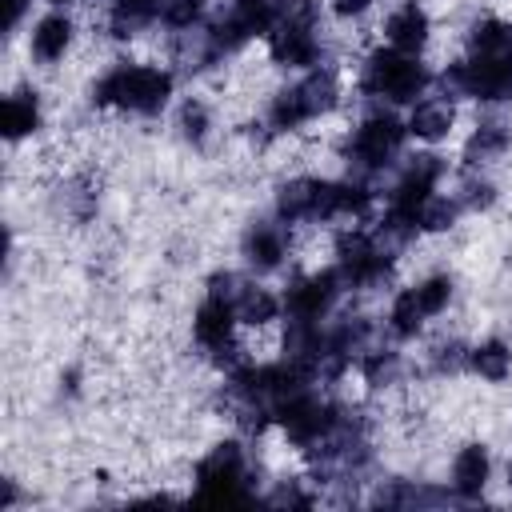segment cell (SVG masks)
Instances as JSON below:
<instances>
[{
    "label": "cell",
    "mask_w": 512,
    "mask_h": 512,
    "mask_svg": "<svg viewBox=\"0 0 512 512\" xmlns=\"http://www.w3.org/2000/svg\"><path fill=\"white\" fill-rule=\"evenodd\" d=\"M4 136L8 140H20V136H28L32 128H36V120H40V108H36V96L32 92H16V96H8L4 100Z\"/></svg>",
    "instance_id": "17"
},
{
    "label": "cell",
    "mask_w": 512,
    "mask_h": 512,
    "mask_svg": "<svg viewBox=\"0 0 512 512\" xmlns=\"http://www.w3.org/2000/svg\"><path fill=\"white\" fill-rule=\"evenodd\" d=\"M488 200H492V188H488V184H468V188H464V204L480 208V204H488Z\"/></svg>",
    "instance_id": "30"
},
{
    "label": "cell",
    "mask_w": 512,
    "mask_h": 512,
    "mask_svg": "<svg viewBox=\"0 0 512 512\" xmlns=\"http://www.w3.org/2000/svg\"><path fill=\"white\" fill-rule=\"evenodd\" d=\"M272 124L276 128H296V124H304L308 120V112H304V104H300V92L296 88H288V92H280L276 100H272Z\"/></svg>",
    "instance_id": "23"
},
{
    "label": "cell",
    "mask_w": 512,
    "mask_h": 512,
    "mask_svg": "<svg viewBox=\"0 0 512 512\" xmlns=\"http://www.w3.org/2000/svg\"><path fill=\"white\" fill-rule=\"evenodd\" d=\"M172 92V76L160 72V68H144V64H120L112 68L100 84H96V104H120V108H132V112H160L164 100Z\"/></svg>",
    "instance_id": "1"
},
{
    "label": "cell",
    "mask_w": 512,
    "mask_h": 512,
    "mask_svg": "<svg viewBox=\"0 0 512 512\" xmlns=\"http://www.w3.org/2000/svg\"><path fill=\"white\" fill-rule=\"evenodd\" d=\"M244 256H248V264L260 268V272L276 268L280 256H284V232H280L276 224H252L248 236H244Z\"/></svg>",
    "instance_id": "14"
},
{
    "label": "cell",
    "mask_w": 512,
    "mask_h": 512,
    "mask_svg": "<svg viewBox=\"0 0 512 512\" xmlns=\"http://www.w3.org/2000/svg\"><path fill=\"white\" fill-rule=\"evenodd\" d=\"M428 84V72L424 64H416L408 52H372L368 64H364V76H360V88L368 96H388L396 104H408L424 92Z\"/></svg>",
    "instance_id": "2"
},
{
    "label": "cell",
    "mask_w": 512,
    "mask_h": 512,
    "mask_svg": "<svg viewBox=\"0 0 512 512\" xmlns=\"http://www.w3.org/2000/svg\"><path fill=\"white\" fill-rule=\"evenodd\" d=\"M336 292H340V272H316L288 288L284 308L292 320H320L328 312V304L336 300Z\"/></svg>",
    "instance_id": "8"
},
{
    "label": "cell",
    "mask_w": 512,
    "mask_h": 512,
    "mask_svg": "<svg viewBox=\"0 0 512 512\" xmlns=\"http://www.w3.org/2000/svg\"><path fill=\"white\" fill-rule=\"evenodd\" d=\"M236 316H240L244 324H264V320L276 316V296H268L264 288L244 284V292H240V300H236Z\"/></svg>",
    "instance_id": "21"
},
{
    "label": "cell",
    "mask_w": 512,
    "mask_h": 512,
    "mask_svg": "<svg viewBox=\"0 0 512 512\" xmlns=\"http://www.w3.org/2000/svg\"><path fill=\"white\" fill-rule=\"evenodd\" d=\"M368 4H372V0H332V8H336L340 16H360Z\"/></svg>",
    "instance_id": "31"
},
{
    "label": "cell",
    "mask_w": 512,
    "mask_h": 512,
    "mask_svg": "<svg viewBox=\"0 0 512 512\" xmlns=\"http://www.w3.org/2000/svg\"><path fill=\"white\" fill-rule=\"evenodd\" d=\"M448 296H452V280H448V276H432V280H424V284L416 288V300H420L424 316H436V312L448 304Z\"/></svg>",
    "instance_id": "25"
},
{
    "label": "cell",
    "mask_w": 512,
    "mask_h": 512,
    "mask_svg": "<svg viewBox=\"0 0 512 512\" xmlns=\"http://www.w3.org/2000/svg\"><path fill=\"white\" fill-rule=\"evenodd\" d=\"M196 476H200V500L224 504V500H244L248 496L244 492V452H240V444H216L200 460Z\"/></svg>",
    "instance_id": "4"
},
{
    "label": "cell",
    "mask_w": 512,
    "mask_h": 512,
    "mask_svg": "<svg viewBox=\"0 0 512 512\" xmlns=\"http://www.w3.org/2000/svg\"><path fill=\"white\" fill-rule=\"evenodd\" d=\"M296 92H300V104H304L308 116L328 112V108L336 104V76H332L328 68H316L304 84H296Z\"/></svg>",
    "instance_id": "18"
},
{
    "label": "cell",
    "mask_w": 512,
    "mask_h": 512,
    "mask_svg": "<svg viewBox=\"0 0 512 512\" xmlns=\"http://www.w3.org/2000/svg\"><path fill=\"white\" fill-rule=\"evenodd\" d=\"M452 220H456V204H452V200H440V196H428V200H424V208H420V228L440 232V228H448Z\"/></svg>",
    "instance_id": "26"
},
{
    "label": "cell",
    "mask_w": 512,
    "mask_h": 512,
    "mask_svg": "<svg viewBox=\"0 0 512 512\" xmlns=\"http://www.w3.org/2000/svg\"><path fill=\"white\" fill-rule=\"evenodd\" d=\"M388 320H392V332H396V336H412V332L420 328V320H424V308H420V300H416V288L396 296V304H392Z\"/></svg>",
    "instance_id": "22"
},
{
    "label": "cell",
    "mask_w": 512,
    "mask_h": 512,
    "mask_svg": "<svg viewBox=\"0 0 512 512\" xmlns=\"http://www.w3.org/2000/svg\"><path fill=\"white\" fill-rule=\"evenodd\" d=\"M200 4H204V0H160L156 16H164V20L176 24V28H188V24L200 16Z\"/></svg>",
    "instance_id": "27"
},
{
    "label": "cell",
    "mask_w": 512,
    "mask_h": 512,
    "mask_svg": "<svg viewBox=\"0 0 512 512\" xmlns=\"http://www.w3.org/2000/svg\"><path fill=\"white\" fill-rule=\"evenodd\" d=\"M504 144H508V132H504L500 124H484V128H480V132L468 140V160H472V164H480V160L496 156Z\"/></svg>",
    "instance_id": "24"
},
{
    "label": "cell",
    "mask_w": 512,
    "mask_h": 512,
    "mask_svg": "<svg viewBox=\"0 0 512 512\" xmlns=\"http://www.w3.org/2000/svg\"><path fill=\"white\" fill-rule=\"evenodd\" d=\"M440 172H444V164H440V156H416L412 164H408V172L400 176V184H396V192H392V212H408V216H420V208H424V200L432 196V184L440 180Z\"/></svg>",
    "instance_id": "9"
},
{
    "label": "cell",
    "mask_w": 512,
    "mask_h": 512,
    "mask_svg": "<svg viewBox=\"0 0 512 512\" xmlns=\"http://www.w3.org/2000/svg\"><path fill=\"white\" fill-rule=\"evenodd\" d=\"M512 52V28L500 20H484L472 28V56H500Z\"/></svg>",
    "instance_id": "20"
},
{
    "label": "cell",
    "mask_w": 512,
    "mask_h": 512,
    "mask_svg": "<svg viewBox=\"0 0 512 512\" xmlns=\"http://www.w3.org/2000/svg\"><path fill=\"white\" fill-rule=\"evenodd\" d=\"M280 220H332V184L324 180H288L276 196Z\"/></svg>",
    "instance_id": "7"
},
{
    "label": "cell",
    "mask_w": 512,
    "mask_h": 512,
    "mask_svg": "<svg viewBox=\"0 0 512 512\" xmlns=\"http://www.w3.org/2000/svg\"><path fill=\"white\" fill-rule=\"evenodd\" d=\"M468 364H472L484 380H504L508 368H512V352H508L500 340H488V344H480V348L468 352Z\"/></svg>",
    "instance_id": "19"
},
{
    "label": "cell",
    "mask_w": 512,
    "mask_h": 512,
    "mask_svg": "<svg viewBox=\"0 0 512 512\" xmlns=\"http://www.w3.org/2000/svg\"><path fill=\"white\" fill-rule=\"evenodd\" d=\"M464 360H468V356H464L460 344H440V348H436V372H456Z\"/></svg>",
    "instance_id": "29"
},
{
    "label": "cell",
    "mask_w": 512,
    "mask_h": 512,
    "mask_svg": "<svg viewBox=\"0 0 512 512\" xmlns=\"http://www.w3.org/2000/svg\"><path fill=\"white\" fill-rule=\"evenodd\" d=\"M272 36V60L276 64H292L304 68L316 60V36H312V20H296V16H280Z\"/></svg>",
    "instance_id": "10"
},
{
    "label": "cell",
    "mask_w": 512,
    "mask_h": 512,
    "mask_svg": "<svg viewBox=\"0 0 512 512\" xmlns=\"http://www.w3.org/2000/svg\"><path fill=\"white\" fill-rule=\"evenodd\" d=\"M400 140H404V128H400L396 116H372L356 128V136L348 144V156H352L356 168H384L388 156L400 148Z\"/></svg>",
    "instance_id": "5"
},
{
    "label": "cell",
    "mask_w": 512,
    "mask_h": 512,
    "mask_svg": "<svg viewBox=\"0 0 512 512\" xmlns=\"http://www.w3.org/2000/svg\"><path fill=\"white\" fill-rule=\"evenodd\" d=\"M336 252H340V276L348 284H376L388 272L384 248L372 236H364V232H344Z\"/></svg>",
    "instance_id": "6"
},
{
    "label": "cell",
    "mask_w": 512,
    "mask_h": 512,
    "mask_svg": "<svg viewBox=\"0 0 512 512\" xmlns=\"http://www.w3.org/2000/svg\"><path fill=\"white\" fill-rule=\"evenodd\" d=\"M424 40H428V16H424V8L404 4V8H396L388 16V44L396 52H416Z\"/></svg>",
    "instance_id": "12"
},
{
    "label": "cell",
    "mask_w": 512,
    "mask_h": 512,
    "mask_svg": "<svg viewBox=\"0 0 512 512\" xmlns=\"http://www.w3.org/2000/svg\"><path fill=\"white\" fill-rule=\"evenodd\" d=\"M448 128H452V104L448 100H420L412 108L408 132H416L420 140H440Z\"/></svg>",
    "instance_id": "15"
},
{
    "label": "cell",
    "mask_w": 512,
    "mask_h": 512,
    "mask_svg": "<svg viewBox=\"0 0 512 512\" xmlns=\"http://www.w3.org/2000/svg\"><path fill=\"white\" fill-rule=\"evenodd\" d=\"M4 4H8L4 24H8V28H16V20H20V12H24V4H28V0H4Z\"/></svg>",
    "instance_id": "32"
},
{
    "label": "cell",
    "mask_w": 512,
    "mask_h": 512,
    "mask_svg": "<svg viewBox=\"0 0 512 512\" xmlns=\"http://www.w3.org/2000/svg\"><path fill=\"white\" fill-rule=\"evenodd\" d=\"M484 480H488V452H484V444L460 448L456 460H452V488L460 496H480Z\"/></svg>",
    "instance_id": "13"
},
{
    "label": "cell",
    "mask_w": 512,
    "mask_h": 512,
    "mask_svg": "<svg viewBox=\"0 0 512 512\" xmlns=\"http://www.w3.org/2000/svg\"><path fill=\"white\" fill-rule=\"evenodd\" d=\"M508 480H512V464H508Z\"/></svg>",
    "instance_id": "33"
},
{
    "label": "cell",
    "mask_w": 512,
    "mask_h": 512,
    "mask_svg": "<svg viewBox=\"0 0 512 512\" xmlns=\"http://www.w3.org/2000/svg\"><path fill=\"white\" fill-rule=\"evenodd\" d=\"M280 8H284V0H236V4L208 28V36H212V44H216L220 52H232V48H240L248 36L272 32L276 20H280Z\"/></svg>",
    "instance_id": "3"
},
{
    "label": "cell",
    "mask_w": 512,
    "mask_h": 512,
    "mask_svg": "<svg viewBox=\"0 0 512 512\" xmlns=\"http://www.w3.org/2000/svg\"><path fill=\"white\" fill-rule=\"evenodd\" d=\"M204 124H208V112H204V104H200V100H188V104L180 108V128H184V136L200 140V136H204Z\"/></svg>",
    "instance_id": "28"
},
{
    "label": "cell",
    "mask_w": 512,
    "mask_h": 512,
    "mask_svg": "<svg viewBox=\"0 0 512 512\" xmlns=\"http://www.w3.org/2000/svg\"><path fill=\"white\" fill-rule=\"evenodd\" d=\"M68 40H72L68 16H44V20L36 24V32H32V52H36L40 60H56V56H64Z\"/></svg>",
    "instance_id": "16"
},
{
    "label": "cell",
    "mask_w": 512,
    "mask_h": 512,
    "mask_svg": "<svg viewBox=\"0 0 512 512\" xmlns=\"http://www.w3.org/2000/svg\"><path fill=\"white\" fill-rule=\"evenodd\" d=\"M232 316H236V308H232V304H224V300L208 296V300L196 308V320H192L196 340H200L208 352L228 356V352H232Z\"/></svg>",
    "instance_id": "11"
}]
</instances>
